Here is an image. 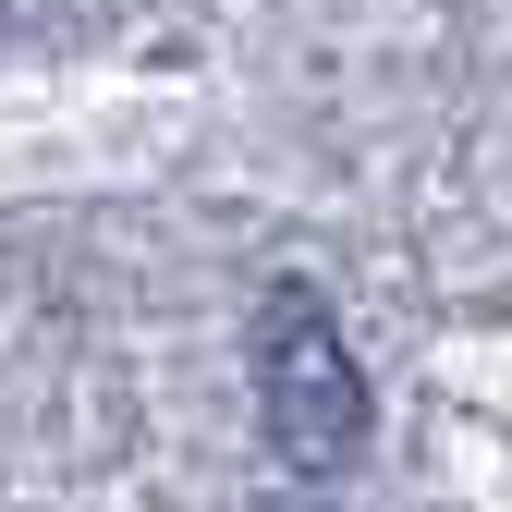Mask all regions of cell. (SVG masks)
Wrapping results in <instances>:
<instances>
[{
  "mask_svg": "<svg viewBox=\"0 0 512 512\" xmlns=\"http://www.w3.org/2000/svg\"><path fill=\"white\" fill-rule=\"evenodd\" d=\"M256 427H269V452L293 476H342L366 452V366L342 354L330 305L293 281L256 305Z\"/></svg>",
  "mask_w": 512,
  "mask_h": 512,
  "instance_id": "1",
  "label": "cell"
}]
</instances>
